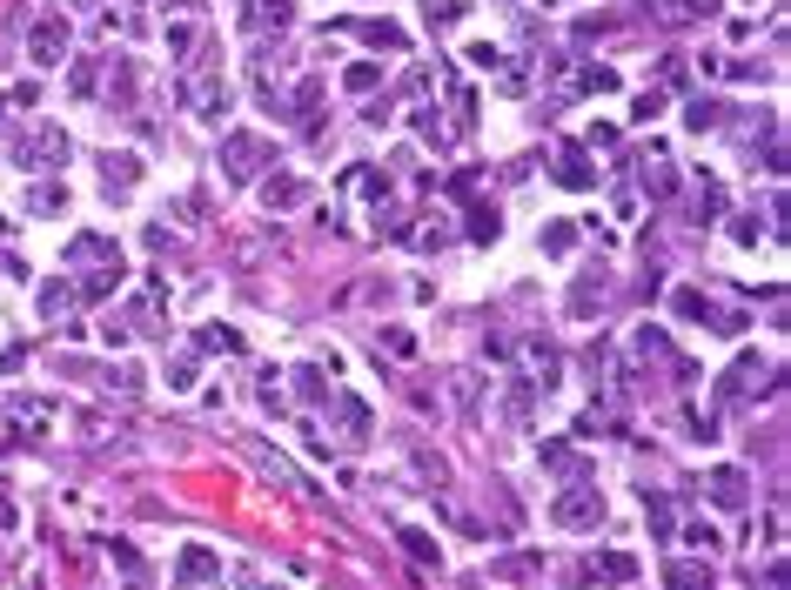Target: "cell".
<instances>
[{"label":"cell","instance_id":"1","mask_svg":"<svg viewBox=\"0 0 791 590\" xmlns=\"http://www.w3.org/2000/svg\"><path fill=\"white\" fill-rule=\"evenodd\" d=\"M262 168H275V135L228 128V135H222V182L228 188H249V182H262Z\"/></svg>","mask_w":791,"mask_h":590},{"label":"cell","instance_id":"2","mask_svg":"<svg viewBox=\"0 0 791 590\" xmlns=\"http://www.w3.org/2000/svg\"><path fill=\"white\" fill-rule=\"evenodd\" d=\"M604 517H611V510H604V490H597V483H564V490H557V503H550V523H557V530H570V537H584V530H604Z\"/></svg>","mask_w":791,"mask_h":590},{"label":"cell","instance_id":"3","mask_svg":"<svg viewBox=\"0 0 791 590\" xmlns=\"http://www.w3.org/2000/svg\"><path fill=\"white\" fill-rule=\"evenodd\" d=\"M68 155H74V141L61 135V128H21V135L7 141V161L14 168H68Z\"/></svg>","mask_w":791,"mask_h":590},{"label":"cell","instance_id":"4","mask_svg":"<svg viewBox=\"0 0 791 590\" xmlns=\"http://www.w3.org/2000/svg\"><path fill=\"white\" fill-rule=\"evenodd\" d=\"M671 309H678L684 322L718 329V336H738V329H745V309H724L718 295H704V289H678V295H671Z\"/></svg>","mask_w":791,"mask_h":590},{"label":"cell","instance_id":"5","mask_svg":"<svg viewBox=\"0 0 791 590\" xmlns=\"http://www.w3.org/2000/svg\"><path fill=\"white\" fill-rule=\"evenodd\" d=\"M27 54H34V68H61L74 54V21L68 14H47V21L27 34Z\"/></svg>","mask_w":791,"mask_h":590},{"label":"cell","instance_id":"6","mask_svg":"<svg viewBox=\"0 0 791 590\" xmlns=\"http://www.w3.org/2000/svg\"><path fill=\"white\" fill-rule=\"evenodd\" d=\"M570 584L624 590V584H637V557H631V550H604V557H584V570H570Z\"/></svg>","mask_w":791,"mask_h":590},{"label":"cell","instance_id":"7","mask_svg":"<svg viewBox=\"0 0 791 590\" xmlns=\"http://www.w3.org/2000/svg\"><path fill=\"white\" fill-rule=\"evenodd\" d=\"M704 497L718 503V510H731V517H745L751 510V477L738 463H718V470H704Z\"/></svg>","mask_w":791,"mask_h":590},{"label":"cell","instance_id":"8","mask_svg":"<svg viewBox=\"0 0 791 590\" xmlns=\"http://www.w3.org/2000/svg\"><path fill=\"white\" fill-rule=\"evenodd\" d=\"M758 376H765V356H758V349H738V363L718 376V389H711V396L731 409V403H745L751 389H758Z\"/></svg>","mask_w":791,"mask_h":590},{"label":"cell","instance_id":"9","mask_svg":"<svg viewBox=\"0 0 791 590\" xmlns=\"http://www.w3.org/2000/svg\"><path fill=\"white\" fill-rule=\"evenodd\" d=\"M262 101H269L275 114H289L295 128H309L316 121V108H322V81H295L289 94H275V88H262Z\"/></svg>","mask_w":791,"mask_h":590},{"label":"cell","instance_id":"10","mask_svg":"<svg viewBox=\"0 0 791 590\" xmlns=\"http://www.w3.org/2000/svg\"><path fill=\"white\" fill-rule=\"evenodd\" d=\"M215 577H222V557H215V550L208 544H188L175 557V584L181 590H195V584H215Z\"/></svg>","mask_w":791,"mask_h":590},{"label":"cell","instance_id":"11","mask_svg":"<svg viewBox=\"0 0 791 590\" xmlns=\"http://www.w3.org/2000/svg\"><path fill=\"white\" fill-rule=\"evenodd\" d=\"M242 21H249V34H262V41H282V27L295 21V0H249V7H242Z\"/></svg>","mask_w":791,"mask_h":590},{"label":"cell","instance_id":"12","mask_svg":"<svg viewBox=\"0 0 791 590\" xmlns=\"http://www.w3.org/2000/svg\"><path fill=\"white\" fill-rule=\"evenodd\" d=\"M611 275L604 269H590V275H577V289H570V316L577 322H590V316H604V302H611Z\"/></svg>","mask_w":791,"mask_h":590},{"label":"cell","instance_id":"13","mask_svg":"<svg viewBox=\"0 0 791 590\" xmlns=\"http://www.w3.org/2000/svg\"><path fill=\"white\" fill-rule=\"evenodd\" d=\"M181 101H188V108L202 114V121H222V114H228V101H235V94H228L222 81H188V88H181Z\"/></svg>","mask_w":791,"mask_h":590},{"label":"cell","instance_id":"14","mask_svg":"<svg viewBox=\"0 0 791 590\" xmlns=\"http://www.w3.org/2000/svg\"><path fill=\"white\" fill-rule=\"evenodd\" d=\"M101 182H108V202H121V195H128V188L141 182V155H101Z\"/></svg>","mask_w":791,"mask_h":590},{"label":"cell","instance_id":"15","mask_svg":"<svg viewBox=\"0 0 791 590\" xmlns=\"http://www.w3.org/2000/svg\"><path fill=\"white\" fill-rule=\"evenodd\" d=\"M557 188H590V161H584V141H557Z\"/></svg>","mask_w":791,"mask_h":590},{"label":"cell","instance_id":"16","mask_svg":"<svg viewBox=\"0 0 791 590\" xmlns=\"http://www.w3.org/2000/svg\"><path fill=\"white\" fill-rule=\"evenodd\" d=\"M262 202H269L275 215H289V208L309 202V182H302V175H269V182H262Z\"/></svg>","mask_w":791,"mask_h":590},{"label":"cell","instance_id":"17","mask_svg":"<svg viewBox=\"0 0 791 590\" xmlns=\"http://www.w3.org/2000/svg\"><path fill=\"white\" fill-rule=\"evenodd\" d=\"M342 27H356V41L362 47H383V54H403V47H409V34L396 21H342Z\"/></svg>","mask_w":791,"mask_h":590},{"label":"cell","instance_id":"18","mask_svg":"<svg viewBox=\"0 0 791 590\" xmlns=\"http://www.w3.org/2000/svg\"><path fill=\"white\" fill-rule=\"evenodd\" d=\"M396 544H403V557H409L416 570H436V564H443L436 537H430V530H416V523H403V530H396Z\"/></svg>","mask_w":791,"mask_h":590},{"label":"cell","instance_id":"19","mask_svg":"<svg viewBox=\"0 0 791 590\" xmlns=\"http://www.w3.org/2000/svg\"><path fill=\"white\" fill-rule=\"evenodd\" d=\"M644 188H651L657 202H671V195H678V168H671V155H664V148H651V155H644Z\"/></svg>","mask_w":791,"mask_h":590},{"label":"cell","instance_id":"20","mask_svg":"<svg viewBox=\"0 0 791 590\" xmlns=\"http://www.w3.org/2000/svg\"><path fill=\"white\" fill-rule=\"evenodd\" d=\"M664 584L671 590H711V564H698V557H671V564H664Z\"/></svg>","mask_w":791,"mask_h":590},{"label":"cell","instance_id":"21","mask_svg":"<svg viewBox=\"0 0 791 590\" xmlns=\"http://www.w3.org/2000/svg\"><path fill=\"white\" fill-rule=\"evenodd\" d=\"M336 430L349 436V443H362V436H369V403H362V396H336Z\"/></svg>","mask_w":791,"mask_h":590},{"label":"cell","instance_id":"22","mask_svg":"<svg viewBox=\"0 0 791 590\" xmlns=\"http://www.w3.org/2000/svg\"><path fill=\"white\" fill-rule=\"evenodd\" d=\"M68 262H81V269H101V262H121V255H114L108 235H74V242H68Z\"/></svg>","mask_w":791,"mask_h":590},{"label":"cell","instance_id":"23","mask_svg":"<svg viewBox=\"0 0 791 590\" xmlns=\"http://www.w3.org/2000/svg\"><path fill=\"white\" fill-rule=\"evenodd\" d=\"M121 262H101V269H88V282H81V295H74V302H108L114 289H121Z\"/></svg>","mask_w":791,"mask_h":590},{"label":"cell","instance_id":"24","mask_svg":"<svg viewBox=\"0 0 791 590\" xmlns=\"http://www.w3.org/2000/svg\"><path fill=\"white\" fill-rule=\"evenodd\" d=\"M664 356H671V336L644 322V329H637V336H631V363H664Z\"/></svg>","mask_w":791,"mask_h":590},{"label":"cell","instance_id":"25","mask_svg":"<svg viewBox=\"0 0 791 590\" xmlns=\"http://www.w3.org/2000/svg\"><path fill=\"white\" fill-rule=\"evenodd\" d=\"M537 249L550 255V262H564V255L577 249V222H550V228H543V235H537Z\"/></svg>","mask_w":791,"mask_h":590},{"label":"cell","instance_id":"26","mask_svg":"<svg viewBox=\"0 0 791 590\" xmlns=\"http://www.w3.org/2000/svg\"><path fill=\"white\" fill-rule=\"evenodd\" d=\"M691 188H698V195H691V222H718V215H724V195H718V182L704 175V182H691Z\"/></svg>","mask_w":791,"mask_h":590},{"label":"cell","instance_id":"27","mask_svg":"<svg viewBox=\"0 0 791 590\" xmlns=\"http://www.w3.org/2000/svg\"><path fill=\"white\" fill-rule=\"evenodd\" d=\"M530 376H537V383L550 389V383H557V376H564V356H557L550 342H530Z\"/></svg>","mask_w":791,"mask_h":590},{"label":"cell","instance_id":"28","mask_svg":"<svg viewBox=\"0 0 791 590\" xmlns=\"http://www.w3.org/2000/svg\"><path fill=\"white\" fill-rule=\"evenodd\" d=\"M543 463L557 470V477H570V483H584V456L570 450V443H543Z\"/></svg>","mask_w":791,"mask_h":590},{"label":"cell","instance_id":"29","mask_svg":"<svg viewBox=\"0 0 791 590\" xmlns=\"http://www.w3.org/2000/svg\"><path fill=\"white\" fill-rule=\"evenodd\" d=\"M27 208H34V215H68V188H61V182H34Z\"/></svg>","mask_w":791,"mask_h":590},{"label":"cell","instance_id":"30","mask_svg":"<svg viewBox=\"0 0 791 590\" xmlns=\"http://www.w3.org/2000/svg\"><path fill=\"white\" fill-rule=\"evenodd\" d=\"M195 342H202V356H235V349H242V329H222V322H208Z\"/></svg>","mask_w":791,"mask_h":590},{"label":"cell","instance_id":"31","mask_svg":"<svg viewBox=\"0 0 791 590\" xmlns=\"http://www.w3.org/2000/svg\"><path fill=\"white\" fill-rule=\"evenodd\" d=\"M114 564H121V577H128V590H148L155 577H148V564H141L135 544H114Z\"/></svg>","mask_w":791,"mask_h":590},{"label":"cell","instance_id":"32","mask_svg":"<svg viewBox=\"0 0 791 590\" xmlns=\"http://www.w3.org/2000/svg\"><path fill=\"white\" fill-rule=\"evenodd\" d=\"M155 295H161V289H141V295H135V322L148 329V336H161V329H168V316H161V302H155Z\"/></svg>","mask_w":791,"mask_h":590},{"label":"cell","instance_id":"33","mask_svg":"<svg viewBox=\"0 0 791 590\" xmlns=\"http://www.w3.org/2000/svg\"><path fill=\"white\" fill-rule=\"evenodd\" d=\"M295 389H302V403H322V396H329V376H322L316 363H302L295 369Z\"/></svg>","mask_w":791,"mask_h":590},{"label":"cell","instance_id":"34","mask_svg":"<svg viewBox=\"0 0 791 590\" xmlns=\"http://www.w3.org/2000/svg\"><path fill=\"white\" fill-rule=\"evenodd\" d=\"M74 309V282H47L41 289V316H68Z\"/></svg>","mask_w":791,"mask_h":590},{"label":"cell","instance_id":"35","mask_svg":"<svg viewBox=\"0 0 791 590\" xmlns=\"http://www.w3.org/2000/svg\"><path fill=\"white\" fill-rule=\"evenodd\" d=\"M671 21H718V0H671Z\"/></svg>","mask_w":791,"mask_h":590},{"label":"cell","instance_id":"36","mask_svg":"<svg viewBox=\"0 0 791 590\" xmlns=\"http://www.w3.org/2000/svg\"><path fill=\"white\" fill-rule=\"evenodd\" d=\"M383 356L389 363H416V336L409 329H383Z\"/></svg>","mask_w":791,"mask_h":590},{"label":"cell","instance_id":"37","mask_svg":"<svg viewBox=\"0 0 791 590\" xmlns=\"http://www.w3.org/2000/svg\"><path fill=\"white\" fill-rule=\"evenodd\" d=\"M497 228H503L497 208H470V242H497Z\"/></svg>","mask_w":791,"mask_h":590},{"label":"cell","instance_id":"38","mask_svg":"<svg viewBox=\"0 0 791 590\" xmlns=\"http://www.w3.org/2000/svg\"><path fill=\"white\" fill-rule=\"evenodd\" d=\"M443 242H450V228H443V222H423V228H409V249H423V255H430V249H443Z\"/></svg>","mask_w":791,"mask_h":590},{"label":"cell","instance_id":"39","mask_svg":"<svg viewBox=\"0 0 791 590\" xmlns=\"http://www.w3.org/2000/svg\"><path fill=\"white\" fill-rule=\"evenodd\" d=\"M349 188H356L362 202H383V175L376 168H349Z\"/></svg>","mask_w":791,"mask_h":590},{"label":"cell","instance_id":"40","mask_svg":"<svg viewBox=\"0 0 791 590\" xmlns=\"http://www.w3.org/2000/svg\"><path fill=\"white\" fill-rule=\"evenodd\" d=\"M423 21H430V27H450V21H463V0H423Z\"/></svg>","mask_w":791,"mask_h":590},{"label":"cell","instance_id":"41","mask_svg":"<svg viewBox=\"0 0 791 590\" xmlns=\"http://www.w3.org/2000/svg\"><path fill=\"white\" fill-rule=\"evenodd\" d=\"M590 88H597V94H611V88H624V81H617L611 68H584V74H577V94H590Z\"/></svg>","mask_w":791,"mask_h":590},{"label":"cell","instance_id":"42","mask_svg":"<svg viewBox=\"0 0 791 590\" xmlns=\"http://www.w3.org/2000/svg\"><path fill=\"white\" fill-rule=\"evenodd\" d=\"M74 94H81V101H94V94H101V68H94V61H81V68H74V81H68Z\"/></svg>","mask_w":791,"mask_h":590},{"label":"cell","instance_id":"43","mask_svg":"<svg viewBox=\"0 0 791 590\" xmlns=\"http://www.w3.org/2000/svg\"><path fill=\"white\" fill-rule=\"evenodd\" d=\"M684 544H698L704 557H718V550H724V544H718V530H711V523H684Z\"/></svg>","mask_w":791,"mask_h":590},{"label":"cell","instance_id":"44","mask_svg":"<svg viewBox=\"0 0 791 590\" xmlns=\"http://www.w3.org/2000/svg\"><path fill=\"white\" fill-rule=\"evenodd\" d=\"M684 121H691V128H698V135H704L711 121H724V108H718V101H691V108H684Z\"/></svg>","mask_w":791,"mask_h":590},{"label":"cell","instance_id":"45","mask_svg":"<svg viewBox=\"0 0 791 590\" xmlns=\"http://www.w3.org/2000/svg\"><path fill=\"white\" fill-rule=\"evenodd\" d=\"M342 88H349V94H369V88H376V68H369V61H356V68L342 74Z\"/></svg>","mask_w":791,"mask_h":590},{"label":"cell","instance_id":"46","mask_svg":"<svg viewBox=\"0 0 791 590\" xmlns=\"http://www.w3.org/2000/svg\"><path fill=\"white\" fill-rule=\"evenodd\" d=\"M135 81H141V74L128 68V61H121V68H114V101H121V108H128V101H135Z\"/></svg>","mask_w":791,"mask_h":590},{"label":"cell","instance_id":"47","mask_svg":"<svg viewBox=\"0 0 791 590\" xmlns=\"http://www.w3.org/2000/svg\"><path fill=\"white\" fill-rule=\"evenodd\" d=\"M168 54L188 61V54H195V27H168Z\"/></svg>","mask_w":791,"mask_h":590},{"label":"cell","instance_id":"48","mask_svg":"<svg viewBox=\"0 0 791 590\" xmlns=\"http://www.w3.org/2000/svg\"><path fill=\"white\" fill-rule=\"evenodd\" d=\"M731 235H738L745 249H758V235H765V228H758V215H731Z\"/></svg>","mask_w":791,"mask_h":590},{"label":"cell","instance_id":"49","mask_svg":"<svg viewBox=\"0 0 791 590\" xmlns=\"http://www.w3.org/2000/svg\"><path fill=\"white\" fill-rule=\"evenodd\" d=\"M14 523H21V503H14L7 490H0V530H14Z\"/></svg>","mask_w":791,"mask_h":590},{"label":"cell","instance_id":"50","mask_svg":"<svg viewBox=\"0 0 791 590\" xmlns=\"http://www.w3.org/2000/svg\"><path fill=\"white\" fill-rule=\"evenodd\" d=\"M21 363H27L21 349H0V376H14V369H21Z\"/></svg>","mask_w":791,"mask_h":590},{"label":"cell","instance_id":"51","mask_svg":"<svg viewBox=\"0 0 791 590\" xmlns=\"http://www.w3.org/2000/svg\"><path fill=\"white\" fill-rule=\"evenodd\" d=\"M155 7H175V14H195L202 0H155Z\"/></svg>","mask_w":791,"mask_h":590},{"label":"cell","instance_id":"52","mask_svg":"<svg viewBox=\"0 0 791 590\" xmlns=\"http://www.w3.org/2000/svg\"><path fill=\"white\" fill-rule=\"evenodd\" d=\"M765 590H785V564H771V577H765Z\"/></svg>","mask_w":791,"mask_h":590}]
</instances>
